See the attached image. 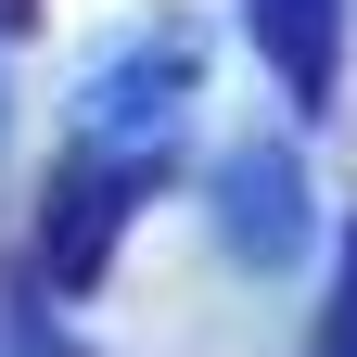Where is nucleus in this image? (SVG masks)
Returning <instances> with one entry per match:
<instances>
[{"label": "nucleus", "mask_w": 357, "mask_h": 357, "mask_svg": "<svg viewBox=\"0 0 357 357\" xmlns=\"http://www.w3.org/2000/svg\"><path fill=\"white\" fill-rule=\"evenodd\" d=\"M255 38H268V64H281L306 102L332 89V0H255Z\"/></svg>", "instance_id": "nucleus-4"}, {"label": "nucleus", "mask_w": 357, "mask_h": 357, "mask_svg": "<svg viewBox=\"0 0 357 357\" xmlns=\"http://www.w3.org/2000/svg\"><path fill=\"white\" fill-rule=\"evenodd\" d=\"M178 102H192V26H153V38H128V52L89 64V141L102 153H166V128Z\"/></svg>", "instance_id": "nucleus-1"}, {"label": "nucleus", "mask_w": 357, "mask_h": 357, "mask_svg": "<svg viewBox=\"0 0 357 357\" xmlns=\"http://www.w3.org/2000/svg\"><path fill=\"white\" fill-rule=\"evenodd\" d=\"M217 204H230V243H243L255 268H281V255L306 243V178H294L281 141H243L230 166H217Z\"/></svg>", "instance_id": "nucleus-3"}, {"label": "nucleus", "mask_w": 357, "mask_h": 357, "mask_svg": "<svg viewBox=\"0 0 357 357\" xmlns=\"http://www.w3.org/2000/svg\"><path fill=\"white\" fill-rule=\"evenodd\" d=\"M141 153H102V141H77V166L52 178V217H38V268H52V281L77 294L89 268H102V243L128 230V192H141Z\"/></svg>", "instance_id": "nucleus-2"}, {"label": "nucleus", "mask_w": 357, "mask_h": 357, "mask_svg": "<svg viewBox=\"0 0 357 357\" xmlns=\"http://www.w3.org/2000/svg\"><path fill=\"white\" fill-rule=\"evenodd\" d=\"M344 294H357V230H344Z\"/></svg>", "instance_id": "nucleus-6"}, {"label": "nucleus", "mask_w": 357, "mask_h": 357, "mask_svg": "<svg viewBox=\"0 0 357 357\" xmlns=\"http://www.w3.org/2000/svg\"><path fill=\"white\" fill-rule=\"evenodd\" d=\"M319 357H357V294H332V319H319Z\"/></svg>", "instance_id": "nucleus-5"}]
</instances>
